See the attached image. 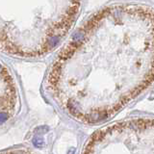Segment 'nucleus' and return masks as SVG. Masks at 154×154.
<instances>
[{
  "label": "nucleus",
  "instance_id": "nucleus-3",
  "mask_svg": "<svg viewBox=\"0 0 154 154\" xmlns=\"http://www.w3.org/2000/svg\"><path fill=\"white\" fill-rule=\"evenodd\" d=\"M83 153H154V119H130L103 127L88 140Z\"/></svg>",
  "mask_w": 154,
  "mask_h": 154
},
{
  "label": "nucleus",
  "instance_id": "nucleus-2",
  "mask_svg": "<svg viewBox=\"0 0 154 154\" xmlns=\"http://www.w3.org/2000/svg\"><path fill=\"white\" fill-rule=\"evenodd\" d=\"M81 0H1V48L37 58L56 48L73 27Z\"/></svg>",
  "mask_w": 154,
  "mask_h": 154
},
{
  "label": "nucleus",
  "instance_id": "nucleus-4",
  "mask_svg": "<svg viewBox=\"0 0 154 154\" xmlns=\"http://www.w3.org/2000/svg\"><path fill=\"white\" fill-rule=\"evenodd\" d=\"M0 98H1V119L2 123L9 119L15 114V109L18 98L15 81L10 71L2 64L1 68V88H0Z\"/></svg>",
  "mask_w": 154,
  "mask_h": 154
},
{
  "label": "nucleus",
  "instance_id": "nucleus-1",
  "mask_svg": "<svg viewBox=\"0 0 154 154\" xmlns=\"http://www.w3.org/2000/svg\"><path fill=\"white\" fill-rule=\"evenodd\" d=\"M154 83V8H103L78 28L55 58L46 89L71 117L106 120Z\"/></svg>",
  "mask_w": 154,
  "mask_h": 154
}]
</instances>
